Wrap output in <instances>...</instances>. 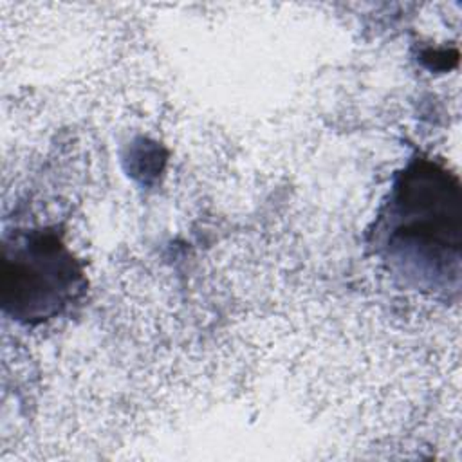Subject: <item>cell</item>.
Wrapping results in <instances>:
<instances>
[{
  "label": "cell",
  "instance_id": "7a4b0ae2",
  "mask_svg": "<svg viewBox=\"0 0 462 462\" xmlns=\"http://www.w3.org/2000/svg\"><path fill=\"white\" fill-rule=\"evenodd\" d=\"M85 291V271L54 229H16L5 236L0 300L14 321L40 325L60 318L79 303Z\"/></svg>",
  "mask_w": 462,
  "mask_h": 462
},
{
  "label": "cell",
  "instance_id": "6da1fadb",
  "mask_svg": "<svg viewBox=\"0 0 462 462\" xmlns=\"http://www.w3.org/2000/svg\"><path fill=\"white\" fill-rule=\"evenodd\" d=\"M368 245L404 287L458 294L462 273V184L444 164L419 155L397 171Z\"/></svg>",
  "mask_w": 462,
  "mask_h": 462
}]
</instances>
